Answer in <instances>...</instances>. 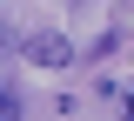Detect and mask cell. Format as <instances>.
Here are the masks:
<instances>
[{
    "label": "cell",
    "mask_w": 134,
    "mask_h": 121,
    "mask_svg": "<svg viewBox=\"0 0 134 121\" xmlns=\"http://www.w3.org/2000/svg\"><path fill=\"white\" fill-rule=\"evenodd\" d=\"M20 54H27L34 67H67V61H74V47H67V34H54V27H40V34H27V40H20Z\"/></svg>",
    "instance_id": "6da1fadb"
},
{
    "label": "cell",
    "mask_w": 134,
    "mask_h": 121,
    "mask_svg": "<svg viewBox=\"0 0 134 121\" xmlns=\"http://www.w3.org/2000/svg\"><path fill=\"white\" fill-rule=\"evenodd\" d=\"M27 108H20V87H7V108H0V121H20Z\"/></svg>",
    "instance_id": "7a4b0ae2"
},
{
    "label": "cell",
    "mask_w": 134,
    "mask_h": 121,
    "mask_svg": "<svg viewBox=\"0 0 134 121\" xmlns=\"http://www.w3.org/2000/svg\"><path fill=\"white\" fill-rule=\"evenodd\" d=\"M121 121H134V87H127V94H121Z\"/></svg>",
    "instance_id": "3957f363"
}]
</instances>
